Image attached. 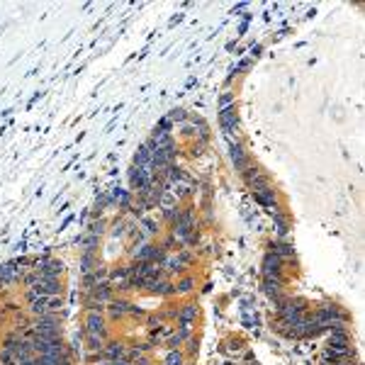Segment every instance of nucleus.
<instances>
[{
  "mask_svg": "<svg viewBox=\"0 0 365 365\" xmlns=\"http://www.w3.org/2000/svg\"><path fill=\"white\" fill-rule=\"evenodd\" d=\"M193 287H195V280H193V278H185V280H182L175 290H178V292H190Z\"/></svg>",
  "mask_w": 365,
  "mask_h": 365,
  "instance_id": "cd10ccee",
  "label": "nucleus"
},
{
  "mask_svg": "<svg viewBox=\"0 0 365 365\" xmlns=\"http://www.w3.org/2000/svg\"><path fill=\"white\" fill-rule=\"evenodd\" d=\"M34 270L42 275V278H59L64 273V263L56 261V258H42L34 263Z\"/></svg>",
  "mask_w": 365,
  "mask_h": 365,
  "instance_id": "f257e3e1",
  "label": "nucleus"
},
{
  "mask_svg": "<svg viewBox=\"0 0 365 365\" xmlns=\"http://www.w3.org/2000/svg\"><path fill=\"white\" fill-rule=\"evenodd\" d=\"M188 331H190V329H180L178 333H173V336L168 338V348H170V350H175V348H178V346H180L182 341L188 338Z\"/></svg>",
  "mask_w": 365,
  "mask_h": 365,
  "instance_id": "aec40b11",
  "label": "nucleus"
},
{
  "mask_svg": "<svg viewBox=\"0 0 365 365\" xmlns=\"http://www.w3.org/2000/svg\"><path fill=\"white\" fill-rule=\"evenodd\" d=\"M156 129H161V132H166V134H170V129H173V122L168 119V117H163L161 122H158V127Z\"/></svg>",
  "mask_w": 365,
  "mask_h": 365,
  "instance_id": "7c9ffc66",
  "label": "nucleus"
},
{
  "mask_svg": "<svg viewBox=\"0 0 365 365\" xmlns=\"http://www.w3.org/2000/svg\"><path fill=\"white\" fill-rule=\"evenodd\" d=\"M141 224H144V229H146L149 234H156V232H158V224H156L153 219H149V217H141Z\"/></svg>",
  "mask_w": 365,
  "mask_h": 365,
  "instance_id": "c85d7f7f",
  "label": "nucleus"
},
{
  "mask_svg": "<svg viewBox=\"0 0 365 365\" xmlns=\"http://www.w3.org/2000/svg\"><path fill=\"white\" fill-rule=\"evenodd\" d=\"M190 261V253H180V256H170V258H163V265L168 273H180L182 265Z\"/></svg>",
  "mask_w": 365,
  "mask_h": 365,
  "instance_id": "9d476101",
  "label": "nucleus"
},
{
  "mask_svg": "<svg viewBox=\"0 0 365 365\" xmlns=\"http://www.w3.org/2000/svg\"><path fill=\"white\" fill-rule=\"evenodd\" d=\"M326 348H331V350H348L350 348V333L348 331H331Z\"/></svg>",
  "mask_w": 365,
  "mask_h": 365,
  "instance_id": "39448f33",
  "label": "nucleus"
},
{
  "mask_svg": "<svg viewBox=\"0 0 365 365\" xmlns=\"http://www.w3.org/2000/svg\"><path fill=\"white\" fill-rule=\"evenodd\" d=\"M182 134H185V136H193V134H195V129H193V127H188V124H185V127H182Z\"/></svg>",
  "mask_w": 365,
  "mask_h": 365,
  "instance_id": "f704fd0d",
  "label": "nucleus"
},
{
  "mask_svg": "<svg viewBox=\"0 0 365 365\" xmlns=\"http://www.w3.org/2000/svg\"><path fill=\"white\" fill-rule=\"evenodd\" d=\"M107 304H110L107 309H110L112 319H119V316H124L129 312V302H124V299H110Z\"/></svg>",
  "mask_w": 365,
  "mask_h": 365,
  "instance_id": "dca6fc26",
  "label": "nucleus"
},
{
  "mask_svg": "<svg viewBox=\"0 0 365 365\" xmlns=\"http://www.w3.org/2000/svg\"><path fill=\"white\" fill-rule=\"evenodd\" d=\"M282 290V280L280 278H263V292L270 297H278Z\"/></svg>",
  "mask_w": 365,
  "mask_h": 365,
  "instance_id": "2eb2a0df",
  "label": "nucleus"
},
{
  "mask_svg": "<svg viewBox=\"0 0 365 365\" xmlns=\"http://www.w3.org/2000/svg\"><path fill=\"white\" fill-rule=\"evenodd\" d=\"M134 258H136V263H141V261H151V263H158V261H163L166 256H163V251L158 249V246H151V244H144L139 251H134Z\"/></svg>",
  "mask_w": 365,
  "mask_h": 365,
  "instance_id": "20e7f679",
  "label": "nucleus"
},
{
  "mask_svg": "<svg viewBox=\"0 0 365 365\" xmlns=\"http://www.w3.org/2000/svg\"><path fill=\"white\" fill-rule=\"evenodd\" d=\"M85 346H88V350H102L105 348L102 336H93V333H85Z\"/></svg>",
  "mask_w": 365,
  "mask_h": 365,
  "instance_id": "412c9836",
  "label": "nucleus"
},
{
  "mask_svg": "<svg viewBox=\"0 0 365 365\" xmlns=\"http://www.w3.org/2000/svg\"><path fill=\"white\" fill-rule=\"evenodd\" d=\"M232 100H234L232 95H222V110H224V107H229V105H232Z\"/></svg>",
  "mask_w": 365,
  "mask_h": 365,
  "instance_id": "473e14b6",
  "label": "nucleus"
},
{
  "mask_svg": "<svg viewBox=\"0 0 365 365\" xmlns=\"http://www.w3.org/2000/svg\"><path fill=\"white\" fill-rule=\"evenodd\" d=\"M222 365H234V363H222Z\"/></svg>",
  "mask_w": 365,
  "mask_h": 365,
  "instance_id": "c9c22d12",
  "label": "nucleus"
},
{
  "mask_svg": "<svg viewBox=\"0 0 365 365\" xmlns=\"http://www.w3.org/2000/svg\"><path fill=\"white\" fill-rule=\"evenodd\" d=\"M195 316H198V307H195V304H185V307L180 309V314H178L180 329H190V324H193Z\"/></svg>",
  "mask_w": 365,
  "mask_h": 365,
  "instance_id": "f8f14e48",
  "label": "nucleus"
},
{
  "mask_svg": "<svg viewBox=\"0 0 365 365\" xmlns=\"http://www.w3.org/2000/svg\"><path fill=\"white\" fill-rule=\"evenodd\" d=\"M122 229H124V222L115 224V229H112V236H119V234H122Z\"/></svg>",
  "mask_w": 365,
  "mask_h": 365,
  "instance_id": "72a5a7b5",
  "label": "nucleus"
},
{
  "mask_svg": "<svg viewBox=\"0 0 365 365\" xmlns=\"http://www.w3.org/2000/svg\"><path fill=\"white\" fill-rule=\"evenodd\" d=\"M180 215H182V212H180V210H178L175 205H173V207H166V210H163V217H166V222H170L173 227L178 224V219H180Z\"/></svg>",
  "mask_w": 365,
  "mask_h": 365,
  "instance_id": "4be33fe9",
  "label": "nucleus"
},
{
  "mask_svg": "<svg viewBox=\"0 0 365 365\" xmlns=\"http://www.w3.org/2000/svg\"><path fill=\"white\" fill-rule=\"evenodd\" d=\"M168 119H170V122H185V119H188V115H185V110H170Z\"/></svg>",
  "mask_w": 365,
  "mask_h": 365,
  "instance_id": "393cba45",
  "label": "nucleus"
},
{
  "mask_svg": "<svg viewBox=\"0 0 365 365\" xmlns=\"http://www.w3.org/2000/svg\"><path fill=\"white\" fill-rule=\"evenodd\" d=\"M90 297H93L95 302L105 304V302H110V297H112V287H110L107 282H100V285H95V287L90 290Z\"/></svg>",
  "mask_w": 365,
  "mask_h": 365,
  "instance_id": "9b49d317",
  "label": "nucleus"
},
{
  "mask_svg": "<svg viewBox=\"0 0 365 365\" xmlns=\"http://www.w3.org/2000/svg\"><path fill=\"white\" fill-rule=\"evenodd\" d=\"M124 353H127V348H124V343H122V341H112V343H107V346L102 348L105 360H122V358H124Z\"/></svg>",
  "mask_w": 365,
  "mask_h": 365,
  "instance_id": "1a4fd4ad",
  "label": "nucleus"
},
{
  "mask_svg": "<svg viewBox=\"0 0 365 365\" xmlns=\"http://www.w3.org/2000/svg\"><path fill=\"white\" fill-rule=\"evenodd\" d=\"M61 304H64V302H61V297H59V295H56V297H49V302H47V312H51V314H54L56 309H61Z\"/></svg>",
  "mask_w": 365,
  "mask_h": 365,
  "instance_id": "bb28decb",
  "label": "nucleus"
},
{
  "mask_svg": "<svg viewBox=\"0 0 365 365\" xmlns=\"http://www.w3.org/2000/svg\"><path fill=\"white\" fill-rule=\"evenodd\" d=\"M146 290H149L151 295H163V297H170V295L175 292V287H173L168 280H163V278L149 280V282H146Z\"/></svg>",
  "mask_w": 365,
  "mask_h": 365,
  "instance_id": "6e6552de",
  "label": "nucleus"
},
{
  "mask_svg": "<svg viewBox=\"0 0 365 365\" xmlns=\"http://www.w3.org/2000/svg\"><path fill=\"white\" fill-rule=\"evenodd\" d=\"M32 290H34L37 295H44V297H56V295H61L59 278H42V275H39V280L32 285Z\"/></svg>",
  "mask_w": 365,
  "mask_h": 365,
  "instance_id": "f03ea898",
  "label": "nucleus"
},
{
  "mask_svg": "<svg viewBox=\"0 0 365 365\" xmlns=\"http://www.w3.org/2000/svg\"><path fill=\"white\" fill-rule=\"evenodd\" d=\"M270 249H273V253H275V256H280V258L295 256V249H292V244H287V241H278V244H273Z\"/></svg>",
  "mask_w": 365,
  "mask_h": 365,
  "instance_id": "6ab92c4d",
  "label": "nucleus"
},
{
  "mask_svg": "<svg viewBox=\"0 0 365 365\" xmlns=\"http://www.w3.org/2000/svg\"><path fill=\"white\" fill-rule=\"evenodd\" d=\"M85 333L105 336V321H102L100 312H90V314H88V319H85Z\"/></svg>",
  "mask_w": 365,
  "mask_h": 365,
  "instance_id": "423d86ee",
  "label": "nucleus"
},
{
  "mask_svg": "<svg viewBox=\"0 0 365 365\" xmlns=\"http://www.w3.org/2000/svg\"><path fill=\"white\" fill-rule=\"evenodd\" d=\"M20 275H22V270L17 268V263H8V265L0 268V282H13Z\"/></svg>",
  "mask_w": 365,
  "mask_h": 365,
  "instance_id": "ddd939ff",
  "label": "nucleus"
},
{
  "mask_svg": "<svg viewBox=\"0 0 365 365\" xmlns=\"http://www.w3.org/2000/svg\"><path fill=\"white\" fill-rule=\"evenodd\" d=\"M134 166H139V168H151V151H149L146 144L139 146V151H136V156H134ZM151 170H153V168H151Z\"/></svg>",
  "mask_w": 365,
  "mask_h": 365,
  "instance_id": "4468645a",
  "label": "nucleus"
},
{
  "mask_svg": "<svg viewBox=\"0 0 365 365\" xmlns=\"http://www.w3.org/2000/svg\"><path fill=\"white\" fill-rule=\"evenodd\" d=\"M232 161L239 170L246 168V151L241 149V144H232Z\"/></svg>",
  "mask_w": 365,
  "mask_h": 365,
  "instance_id": "f3484780",
  "label": "nucleus"
},
{
  "mask_svg": "<svg viewBox=\"0 0 365 365\" xmlns=\"http://www.w3.org/2000/svg\"><path fill=\"white\" fill-rule=\"evenodd\" d=\"M90 265H93V253H90V251H88V253H85V256H83V261H81V270H83V275H85V273H90V270H93V268H90Z\"/></svg>",
  "mask_w": 365,
  "mask_h": 365,
  "instance_id": "a878e982",
  "label": "nucleus"
},
{
  "mask_svg": "<svg viewBox=\"0 0 365 365\" xmlns=\"http://www.w3.org/2000/svg\"><path fill=\"white\" fill-rule=\"evenodd\" d=\"M282 263H285V261H282L280 256H275L273 251H268L265 258H263V275H265V278H280Z\"/></svg>",
  "mask_w": 365,
  "mask_h": 365,
  "instance_id": "7ed1b4c3",
  "label": "nucleus"
},
{
  "mask_svg": "<svg viewBox=\"0 0 365 365\" xmlns=\"http://www.w3.org/2000/svg\"><path fill=\"white\" fill-rule=\"evenodd\" d=\"M83 285H85L88 290H93V287L98 285V278H95V273H85V275H83Z\"/></svg>",
  "mask_w": 365,
  "mask_h": 365,
  "instance_id": "c756f323",
  "label": "nucleus"
},
{
  "mask_svg": "<svg viewBox=\"0 0 365 365\" xmlns=\"http://www.w3.org/2000/svg\"><path fill=\"white\" fill-rule=\"evenodd\" d=\"M219 124H222V129H224L227 134L236 132V127H239V119H236V112H234V107H224V110L219 112Z\"/></svg>",
  "mask_w": 365,
  "mask_h": 365,
  "instance_id": "0eeeda50",
  "label": "nucleus"
},
{
  "mask_svg": "<svg viewBox=\"0 0 365 365\" xmlns=\"http://www.w3.org/2000/svg\"><path fill=\"white\" fill-rule=\"evenodd\" d=\"M127 314H132V316H144V309L136 307V304H129V312H127Z\"/></svg>",
  "mask_w": 365,
  "mask_h": 365,
  "instance_id": "2f4dec72",
  "label": "nucleus"
},
{
  "mask_svg": "<svg viewBox=\"0 0 365 365\" xmlns=\"http://www.w3.org/2000/svg\"><path fill=\"white\" fill-rule=\"evenodd\" d=\"M256 200H258L263 207H273V202H275V190L268 185V188H263V190L256 193Z\"/></svg>",
  "mask_w": 365,
  "mask_h": 365,
  "instance_id": "a211bd4d",
  "label": "nucleus"
},
{
  "mask_svg": "<svg viewBox=\"0 0 365 365\" xmlns=\"http://www.w3.org/2000/svg\"><path fill=\"white\" fill-rule=\"evenodd\" d=\"M163 365H182V353H180L178 348H175V350H168Z\"/></svg>",
  "mask_w": 365,
  "mask_h": 365,
  "instance_id": "5701e85b",
  "label": "nucleus"
},
{
  "mask_svg": "<svg viewBox=\"0 0 365 365\" xmlns=\"http://www.w3.org/2000/svg\"><path fill=\"white\" fill-rule=\"evenodd\" d=\"M273 219H275V227H278L275 232H278V236L282 239V236L287 234V222H285V219H282L280 215H273Z\"/></svg>",
  "mask_w": 365,
  "mask_h": 365,
  "instance_id": "b1692460",
  "label": "nucleus"
}]
</instances>
